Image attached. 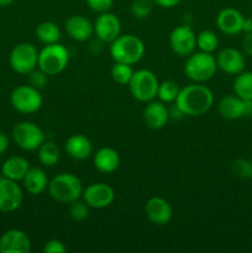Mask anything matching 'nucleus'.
Segmentation results:
<instances>
[{
	"label": "nucleus",
	"mask_w": 252,
	"mask_h": 253,
	"mask_svg": "<svg viewBox=\"0 0 252 253\" xmlns=\"http://www.w3.org/2000/svg\"><path fill=\"white\" fill-rule=\"evenodd\" d=\"M184 116H200L207 114L214 105V94L204 83L188 84L179 90L174 101Z\"/></svg>",
	"instance_id": "obj_1"
},
{
	"label": "nucleus",
	"mask_w": 252,
	"mask_h": 253,
	"mask_svg": "<svg viewBox=\"0 0 252 253\" xmlns=\"http://www.w3.org/2000/svg\"><path fill=\"white\" fill-rule=\"evenodd\" d=\"M83 189L82 180L76 174L68 172L54 175L47 187L49 197L61 204H71L82 199Z\"/></svg>",
	"instance_id": "obj_2"
},
{
	"label": "nucleus",
	"mask_w": 252,
	"mask_h": 253,
	"mask_svg": "<svg viewBox=\"0 0 252 253\" xmlns=\"http://www.w3.org/2000/svg\"><path fill=\"white\" fill-rule=\"evenodd\" d=\"M145 51L146 47L142 40L131 34L120 35L109 47V52L114 62L130 66L138 63L145 56Z\"/></svg>",
	"instance_id": "obj_3"
},
{
	"label": "nucleus",
	"mask_w": 252,
	"mask_h": 253,
	"mask_svg": "<svg viewBox=\"0 0 252 253\" xmlns=\"http://www.w3.org/2000/svg\"><path fill=\"white\" fill-rule=\"evenodd\" d=\"M183 71L187 78L194 83H205L216 73V59L212 53L202 51L194 52L187 57Z\"/></svg>",
	"instance_id": "obj_4"
},
{
	"label": "nucleus",
	"mask_w": 252,
	"mask_h": 253,
	"mask_svg": "<svg viewBox=\"0 0 252 253\" xmlns=\"http://www.w3.org/2000/svg\"><path fill=\"white\" fill-rule=\"evenodd\" d=\"M69 62V52L66 46L57 42L52 44H44L39 51V67L48 76H57L67 68Z\"/></svg>",
	"instance_id": "obj_5"
},
{
	"label": "nucleus",
	"mask_w": 252,
	"mask_h": 253,
	"mask_svg": "<svg viewBox=\"0 0 252 253\" xmlns=\"http://www.w3.org/2000/svg\"><path fill=\"white\" fill-rule=\"evenodd\" d=\"M158 85L160 82L152 71L138 69L133 72L132 78L128 83V90L132 98L137 101L148 103L157 98Z\"/></svg>",
	"instance_id": "obj_6"
},
{
	"label": "nucleus",
	"mask_w": 252,
	"mask_h": 253,
	"mask_svg": "<svg viewBox=\"0 0 252 253\" xmlns=\"http://www.w3.org/2000/svg\"><path fill=\"white\" fill-rule=\"evenodd\" d=\"M12 140L17 147L31 152L37 151L40 146L46 141V136L39 125L31 121L17 123L12 128Z\"/></svg>",
	"instance_id": "obj_7"
},
{
	"label": "nucleus",
	"mask_w": 252,
	"mask_h": 253,
	"mask_svg": "<svg viewBox=\"0 0 252 253\" xmlns=\"http://www.w3.org/2000/svg\"><path fill=\"white\" fill-rule=\"evenodd\" d=\"M9 63L12 71L21 76H27L37 68L39 51L30 42H21L14 46L9 56Z\"/></svg>",
	"instance_id": "obj_8"
},
{
	"label": "nucleus",
	"mask_w": 252,
	"mask_h": 253,
	"mask_svg": "<svg viewBox=\"0 0 252 253\" xmlns=\"http://www.w3.org/2000/svg\"><path fill=\"white\" fill-rule=\"evenodd\" d=\"M10 103L12 108L21 114H35L42 108L43 99L39 89L30 84L19 85L11 91Z\"/></svg>",
	"instance_id": "obj_9"
},
{
	"label": "nucleus",
	"mask_w": 252,
	"mask_h": 253,
	"mask_svg": "<svg viewBox=\"0 0 252 253\" xmlns=\"http://www.w3.org/2000/svg\"><path fill=\"white\" fill-rule=\"evenodd\" d=\"M169 47L177 56L187 58L197 48V35L188 25H179L170 32Z\"/></svg>",
	"instance_id": "obj_10"
},
{
	"label": "nucleus",
	"mask_w": 252,
	"mask_h": 253,
	"mask_svg": "<svg viewBox=\"0 0 252 253\" xmlns=\"http://www.w3.org/2000/svg\"><path fill=\"white\" fill-rule=\"evenodd\" d=\"M82 199L90 209H105L113 204L115 192L106 183H91L83 189Z\"/></svg>",
	"instance_id": "obj_11"
},
{
	"label": "nucleus",
	"mask_w": 252,
	"mask_h": 253,
	"mask_svg": "<svg viewBox=\"0 0 252 253\" xmlns=\"http://www.w3.org/2000/svg\"><path fill=\"white\" fill-rule=\"evenodd\" d=\"M94 35L101 43H109L121 35V22L115 14L110 11L101 12L93 24Z\"/></svg>",
	"instance_id": "obj_12"
},
{
	"label": "nucleus",
	"mask_w": 252,
	"mask_h": 253,
	"mask_svg": "<svg viewBox=\"0 0 252 253\" xmlns=\"http://www.w3.org/2000/svg\"><path fill=\"white\" fill-rule=\"evenodd\" d=\"M24 193L17 182L7 178H0V212L9 214L21 207Z\"/></svg>",
	"instance_id": "obj_13"
},
{
	"label": "nucleus",
	"mask_w": 252,
	"mask_h": 253,
	"mask_svg": "<svg viewBox=\"0 0 252 253\" xmlns=\"http://www.w3.org/2000/svg\"><path fill=\"white\" fill-rule=\"evenodd\" d=\"M217 111L226 120L252 116V100H244L237 95H226L217 104Z\"/></svg>",
	"instance_id": "obj_14"
},
{
	"label": "nucleus",
	"mask_w": 252,
	"mask_h": 253,
	"mask_svg": "<svg viewBox=\"0 0 252 253\" xmlns=\"http://www.w3.org/2000/svg\"><path fill=\"white\" fill-rule=\"evenodd\" d=\"M215 59H216L217 69L230 76H237L242 71H245V66H246L245 54L242 53V51L234 47L222 48L215 56Z\"/></svg>",
	"instance_id": "obj_15"
},
{
	"label": "nucleus",
	"mask_w": 252,
	"mask_h": 253,
	"mask_svg": "<svg viewBox=\"0 0 252 253\" xmlns=\"http://www.w3.org/2000/svg\"><path fill=\"white\" fill-rule=\"evenodd\" d=\"M31 239L20 229H11L0 236V253H29Z\"/></svg>",
	"instance_id": "obj_16"
},
{
	"label": "nucleus",
	"mask_w": 252,
	"mask_h": 253,
	"mask_svg": "<svg viewBox=\"0 0 252 253\" xmlns=\"http://www.w3.org/2000/svg\"><path fill=\"white\" fill-rule=\"evenodd\" d=\"M145 214L148 221L157 226H165L172 220L173 210L169 203L162 197H152L146 202Z\"/></svg>",
	"instance_id": "obj_17"
},
{
	"label": "nucleus",
	"mask_w": 252,
	"mask_h": 253,
	"mask_svg": "<svg viewBox=\"0 0 252 253\" xmlns=\"http://www.w3.org/2000/svg\"><path fill=\"white\" fill-rule=\"evenodd\" d=\"M245 16L235 7H225L217 14L216 26L222 34L235 36L242 32Z\"/></svg>",
	"instance_id": "obj_18"
},
{
	"label": "nucleus",
	"mask_w": 252,
	"mask_h": 253,
	"mask_svg": "<svg viewBox=\"0 0 252 253\" xmlns=\"http://www.w3.org/2000/svg\"><path fill=\"white\" fill-rule=\"evenodd\" d=\"M169 109L162 101H148L143 109V121L147 127L152 130H161L169 120Z\"/></svg>",
	"instance_id": "obj_19"
},
{
	"label": "nucleus",
	"mask_w": 252,
	"mask_h": 253,
	"mask_svg": "<svg viewBox=\"0 0 252 253\" xmlns=\"http://www.w3.org/2000/svg\"><path fill=\"white\" fill-rule=\"evenodd\" d=\"M64 29L68 36L74 41H88L94 35L93 24L82 15H72L64 22Z\"/></svg>",
	"instance_id": "obj_20"
},
{
	"label": "nucleus",
	"mask_w": 252,
	"mask_h": 253,
	"mask_svg": "<svg viewBox=\"0 0 252 253\" xmlns=\"http://www.w3.org/2000/svg\"><path fill=\"white\" fill-rule=\"evenodd\" d=\"M67 155L76 161H84L89 158L93 153V145L86 136L82 133H74L69 136L66 141Z\"/></svg>",
	"instance_id": "obj_21"
},
{
	"label": "nucleus",
	"mask_w": 252,
	"mask_h": 253,
	"mask_svg": "<svg viewBox=\"0 0 252 253\" xmlns=\"http://www.w3.org/2000/svg\"><path fill=\"white\" fill-rule=\"evenodd\" d=\"M94 167L104 174L114 173L120 166V155L113 147H101L94 153Z\"/></svg>",
	"instance_id": "obj_22"
},
{
	"label": "nucleus",
	"mask_w": 252,
	"mask_h": 253,
	"mask_svg": "<svg viewBox=\"0 0 252 253\" xmlns=\"http://www.w3.org/2000/svg\"><path fill=\"white\" fill-rule=\"evenodd\" d=\"M22 183H24V188L27 193H30L31 195H40L46 192L49 180L46 172L42 168L30 167L26 175L22 179Z\"/></svg>",
	"instance_id": "obj_23"
},
{
	"label": "nucleus",
	"mask_w": 252,
	"mask_h": 253,
	"mask_svg": "<svg viewBox=\"0 0 252 253\" xmlns=\"http://www.w3.org/2000/svg\"><path fill=\"white\" fill-rule=\"evenodd\" d=\"M30 162L25 157L21 156H12L9 157L1 166V174L2 177L7 179L20 182L24 179L27 170L30 169Z\"/></svg>",
	"instance_id": "obj_24"
},
{
	"label": "nucleus",
	"mask_w": 252,
	"mask_h": 253,
	"mask_svg": "<svg viewBox=\"0 0 252 253\" xmlns=\"http://www.w3.org/2000/svg\"><path fill=\"white\" fill-rule=\"evenodd\" d=\"M36 37L41 43L52 44L59 42L62 37L61 29L53 21H43L37 25Z\"/></svg>",
	"instance_id": "obj_25"
},
{
	"label": "nucleus",
	"mask_w": 252,
	"mask_h": 253,
	"mask_svg": "<svg viewBox=\"0 0 252 253\" xmlns=\"http://www.w3.org/2000/svg\"><path fill=\"white\" fill-rule=\"evenodd\" d=\"M37 157L40 163L44 167H53L59 162L61 151L53 141H44L37 150Z\"/></svg>",
	"instance_id": "obj_26"
},
{
	"label": "nucleus",
	"mask_w": 252,
	"mask_h": 253,
	"mask_svg": "<svg viewBox=\"0 0 252 253\" xmlns=\"http://www.w3.org/2000/svg\"><path fill=\"white\" fill-rule=\"evenodd\" d=\"M235 95L244 100H252V72L242 71L235 78L232 84Z\"/></svg>",
	"instance_id": "obj_27"
},
{
	"label": "nucleus",
	"mask_w": 252,
	"mask_h": 253,
	"mask_svg": "<svg viewBox=\"0 0 252 253\" xmlns=\"http://www.w3.org/2000/svg\"><path fill=\"white\" fill-rule=\"evenodd\" d=\"M219 46V39L211 30H204L197 35V48L207 53H214Z\"/></svg>",
	"instance_id": "obj_28"
},
{
	"label": "nucleus",
	"mask_w": 252,
	"mask_h": 253,
	"mask_svg": "<svg viewBox=\"0 0 252 253\" xmlns=\"http://www.w3.org/2000/svg\"><path fill=\"white\" fill-rule=\"evenodd\" d=\"M132 66L125 63H119V62H114V66L111 67V78L115 83L120 84V85H128L131 78L133 76Z\"/></svg>",
	"instance_id": "obj_29"
},
{
	"label": "nucleus",
	"mask_w": 252,
	"mask_h": 253,
	"mask_svg": "<svg viewBox=\"0 0 252 253\" xmlns=\"http://www.w3.org/2000/svg\"><path fill=\"white\" fill-rule=\"evenodd\" d=\"M179 90L180 88L174 81H165L158 85L157 98L165 104L174 103L178 94H179Z\"/></svg>",
	"instance_id": "obj_30"
},
{
	"label": "nucleus",
	"mask_w": 252,
	"mask_h": 253,
	"mask_svg": "<svg viewBox=\"0 0 252 253\" xmlns=\"http://www.w3.org/2000/svg\"><path fill=\"white\" fill-rule=\"evenodd\" d=\"M153 0H133L131 4V14L136 19H146L153 9Z\"/></svg>",
	"instance_id": "obj_31"
},
{
	"label": "nucleus",
	"mask_w": 252,
	"mask_h": 253,
	"mask_svg": "<svg viewBox=\"0 0 252 253\" xmlns=\"http://www.w3.org/2000/svg\"><path fill=\"white\" fill-rule=\"evenodd\" d=\"M71 207H69V214H71V217L76 221H83L86 217L89 216V209L90 208L85 204L83 199H78L76 202L71 203Z\"/></svg>",
	"instance_id": "obj_32"
},
{
	"label": "nucleus",
	"mask_w": 252,
	"mask_h": 253,
	"mask_svg": "<svg viewBox=\"0 0 252 253\" xmlns=\"http://www.w3.org/2000/svg\"><path fill=\"white\" fill-rule=\"evenodd\" d=\"M232 170L235 174L242 179H251L252 177V162L246 158H239L232 163Z\"/></svg>",
	"instance_id": "obj_33"
},
{
	"label": "nucleus",
	"mask_w": 252,
	"mask_h": 253,
	"mask_svg": "<svg viewBox=\"0 0 252 253\" xmlns=\"http://www.w3.org/2000/svg\"><path fill=\"white\" fill-rule=\"evenodd\" d=\"M48 74H46L43 71H41L39 67L27 74V79H29L30 85L39 89V90L47 85V83H48Z\"/></svg>",
	"instance_id": "obj_34"
},
{
	"label": "nucleus",
	"mask_w": 252,
	"mask_h": 253,
	"mask_svg": "<svg viewBox=\"0 0 252 253\" xmlns=\"http://www.w3.org/2000/svg\"><path fill=\"white\" fill-rule=\"evenodd\" d=\"M85 2L89 9L98 14L109 11L114 5V0H85Z\"/></svg>",
	"instance_id": "obj_35"
},
{
	"label": "nucleus",
	"mask_w": 252,
	"mask_h": 253,
	"mask_svg": "<svg viewBox=\"0 0 252 253\" xmlns=\"http://www.w3.org/2000/svg\"><path fill=\"white\" fill-rule=\"evenodd\" d=\"M67 247L66 245L63 244L59 240H49L44 244L43 246V253H66Z\"/></svg>",
	"instance_id": "obj_36"
},
{
	"label": "nucleus",
	"mask_w": 252,
	"mask_h": 253,
	"mask_svg": "<svg viewBox=\"0 0 252 253\" xmlns=\"http://www.w3.org/2000/svg\"><path fill=\"white\" fill-rule=\"evenodd\" d=\"M241 51L245 56L252 57V31L245 32L241 41Z\"/></svg>",
	"instance_id": "obj_37"
},
{
	"label": "nucleus",
	"mask_w": 252,
	"mask_h": 253,
	"mask_svg": "<svg viewBox=\"0 0 252 253\" xmlns=\"http://www.w3.org/2000/svg\"><path fill=\"white\" fill-rule=\"evenodd\" d=\"M153 1L163 9H170V7L177 6L182 0H153Z\"/></svg>",
	"instance_id": "obj_38"
},
{
	"label": "nucleus",
	"mask_w": 252,
	"mask_h": 253,
	"mask_svg": "<svg viewBox=\"0 0 252 253\" xmlns=\"http://www.w3.org/2000/svg\"><path fill=\"white\" fill-rule=\"evenodd\" d=\"M9 145H10V140L9 137H7L6 133L0 132V156L4 155V153L6 152L7 148H9Z\"/></svg>",
	"instance_id": "obj_39"
},
{
	"label": "nucleus",
	"mask_w": 252,
	"mask_h": 253,
	"mask_svg": "<svg viewBox=\"0 0 252 253\" xmlns=\"http://www.w3.org/2000/svg\"><path fill=\"white\" fill-rule=\"evenodd\" d=\"M251 31H252V17H245L242 32H251Z\"/></svg>",
	"instance_id": "obj_40"
},
{
	"label": "nucleus",
	"mask_w": 252,
	"mask_h": 253,
	"mask_svg": "<svg viewBox=\"0 0 252 253\" xmlns=\"http://www.w3.org/2000/svg\"><path fill=\"white\" fill-rule=\"evenodd\" d=\"M15 0H0V7H7L14 2Z\"/></svg>",
	"instance_id": "obj_41"
},
{
	"label": "nucleus",
	"mask_w": 252,
	"mask_h": 253,
	"mask_svg": "<svg viewBox=\"0 0 252 253\" xmlns=\"http://www.w3.org/2000/svg\"><path fill=\"white\" fill-rule=\"evenodd\" d=\"M0 42H1V39H0Z\"/></svg>",
	"instance_id": "obj_42"
},
{
	"label": "nucleus",
	"mask_w": 252,
	"mask_h": 253,
	"mask_svg": "<svg viewBox=\"0 0 252 253\" xmlns=\"http://www.w3.org/2000/svg\"><path fill=\"white\" fill-rule=\"evenodd\" d=\"M251 179H252V177H251Z\"/></svg>",
	"instance_id": "obj_43"
}]
</instances>
